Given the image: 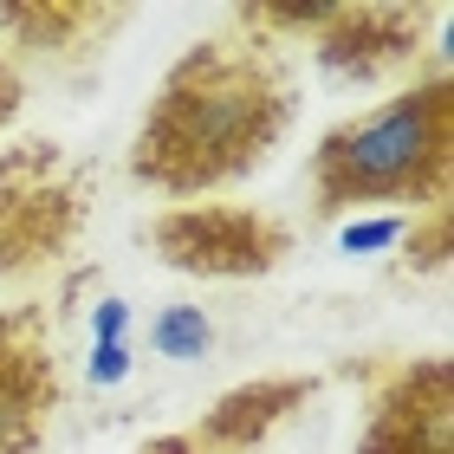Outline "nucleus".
Returning <instances> with one entry per match:
<instances>
[{"label": "nucleus", "mask_w": 454, "mask_h": 454, "mask_svg": "<svg viewBox=\"0 0 454 454\" xmlns=\"http://www.w3.org/2000/svg\"><path fill=\"white\" fill-rule=\"evenodd\" d=\"M435 27H442V7H428V0H396V7H383V0H325L305 46H312L318 72L338 78V85H383V78L422 66Z\"/></svg>", "instance_id": "0eeeda50"}, {"label": "nucleus", "mask_w": 454, "mask_h": 454, "mask_svg": "<svg viewBox=\"0 0 454 454\" xmlns=\"http://www.w3.org/2000/svg\"><path fill=\"white\" fill-rule=\"evenodd\" d=\"M91 162L52 137H20L0 150V279L52 273L91 227Z\"/></svg>", "instance_id": "7ed1b4c3"}, {"label": "nucleus", "mask_w": 454, "mask_h": 454, "mask_svg": "<svg viewBox=\"0 0 454 454\" xmlns=\"http://www.w3.org/2000/svg\"><path fill=\"white\" fill-rule=\"evenodd\" d=\"M318 389H325L318 370H273V377H247L234 389H221V396L189 422V442H195V454H254V448L273 442L279 428L318 396Z\"/></svg>", "instance_id": "6e6552de"}, {"label": "nucleus", "mask_w": 454, "mask_h": 454, "mask_svg": "<svg viewBox=\"0 0 454 454\" xmlns=\"http://www.w3.org/2000/svg\"><path fill=\"white\" fill-rule=\"evenodd\" d=\"M293 117H299V72L279 46L240 27L201 33L156 78L123 169L137 189L195 201L266 169Z\"/></svg>", "instance_id": "f257e3e1"}, {"label": "nucleus", "mask_w": 454, "mask_h": 454, "mask_svg": "<svg viewBox=\"0 0 454 454\" xmlns=\"http://www.w3.org/2000/svg\"><path fill=\"white\" fill-rule=\"evenodd\" d=\"M312 182V221L332 227L357 208H442L454 195V78L442 59L389 91L383 105L338 117L312 143L305 162Z\"/></svg>", "instance_id": "f03ea898"}, {"label": "nucleus", "mask_w": 454, "mask_h": 454, "mask_svg": "<svg viewBox=\"0 0 454 454\" xmlns=\"http://www.w3.org/2000/svg\"><path fill=\"white\" fill-rule=\"evenodd\" d=\"M143 247L189 279H266L299 254V234L254 201H176L143 221Z\"/></svg>", "instance_id": "39448f33"}, {"label": "nucleus", "mask_w": 454, "mask_h": 454, "mask_svg": "<svg viewBox=\"0 0 454 454\" xmlns=\"http://www.w3.org/2000/svg\"><path fill=\"white\" fill-rule=\"evenodd\" d=\"M20 111H27V72H20L13 59L0 52V130H7Z\"/></svg>", "instance_id": "f8f14e48"}, {"label": "nucleus", "mask_w": 454, "mask_h": 454, "mask_svg": "<svg viewBox=\"0 0 454 454\" xmlns=\"http://www.w3.org/2000/svg\"><path fill=\"white\" fill-rule=\"evenodd\" d=\"M156 344L169 350V357H201V350H208V325H201V312H169L156 325Z\"/></svg>", "instance_id": "9b49d317"}, {"label": "nucleus", "mask_w": 454, "mask_h": 454, "mask_svg": "<svg viewBox=\"0 0 454 454\" xmlns=\"http://www.w3.org/2000/svg\"><path fill=\"white\" fill-rule=\"evenodd\" d=\"M137 454H195V442H189V428H162V435L137 442Z\"/></svg>", "instance_id": "ddd939ff"}, {"label": "nucleus", "mask_w": 454, "mask_h": 454, "mask_svg": "<svg viewBox=\"0 0 454 454\" xmlns=\"http://www.w3.org/2000/svg\"><path fill=\"white\" fill-rule=\"evenodd\" d=\"M130 27V7L117 0H7L0 7V39L7 59H39V66H78V59L105 52Z\"/></svg>", "instance_id": "1a4fd4ad"}, {"label": "nucleus", "mask_w": 454, "mask_h": 454, "mask_svg": "<svg viewBox=\"0 0 454 454\" xmlns=\"http://www.w3.org/2000/svg\"><path fill=\"white\" fill-rule=\"evenodd\" d=\"M403 273H416V279H435L448 254H454V201H442V208H422V215H409L403 221Z\"/></svg>", "instance_id": "9d476101"}, {"label": "nucleus", "mask_w": 454, "mask_h": 454, "mask_svg": "<svg viewBox=\"0 0 454 454\" xmlns=\"http://www.w3.org/2000/svg\"><path fill=\"white\" fill-rule=\"evenodd\" d=\"M338 377L364 396L350 454H454V364L442 350H364Z\"/></svg>", "instance_id": "20e7f679"}, {"label": "nucleus", "mask_w": 454, "mask_h": 454, "mask_svg": "<svg viewBox=\"0 0 454 454\" xmlns=\"http://www.w3.org/2000/svg\"><path fill=\"white\" fill-rule=\"evenodd\" d=\"M66 409V357L46 299L0 305V454H46Z\"/></svg>", "instance_id": "423d86ee"}]
</instances>
